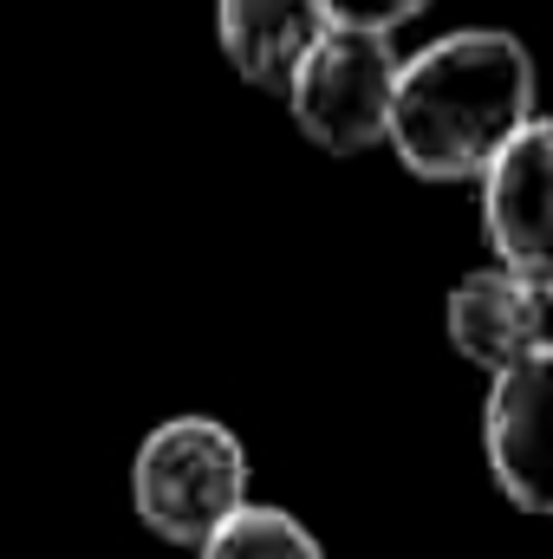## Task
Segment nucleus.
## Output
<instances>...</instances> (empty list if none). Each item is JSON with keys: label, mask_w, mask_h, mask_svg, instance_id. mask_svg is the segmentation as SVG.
I'll return each instance as SVG.
<instances>
[{"label": "nucleus", "mask_w": 553, "mask_h": 559, "mask_svg": "<svg viewBox=\"0 0 553 559\" xmlns=\"http://www.w3.org/2000/svg\"><path fill=\"white\" fill-rule=\"evenodd\" d=\"M482 449L495 488L521 514H553V338L489 384Z\"/></svg>", "instance_id": "39448f33"}, {"label": "nucleus", "mask_w": 553, "mask_h": 559, "mask_svg": "<svg viewBox=\"0 0 553 559\" xmlns=\"http://www.w3.org/2000/svg\"><path fill=\"white\" fill-rule=\"evenodd\" d=\"M482 228L502 274L553 299V118H534L482 176Z\"/></svg>", "instance_id": "20e7f679"}, {"label": "nucleus", "mask_w": 553, "mask_h": 559, "mask_svg": "<svg viewBox=\"0 0 553 559\" xmlns=\"http://www.w3.org/2000/svg\"><path fill=\"white\" fill-rule=\"evenodd\" d=\"M319 7H326V20H332V26H352V33H385V39H391V33H398L404 20H416L430 0H319Z\"/></svg>", "instance_id": "1a4fd4ad"}, {"label": "nucleus", "mask_w": 553, "mask_h": 559, "mask_svg": "<svg viewBox=\"0 0 553 559\" xmlns=\"http://www.w3.org/2000/svg\"><path fill=\"white\" fill-rule=\"evenodd\" d=\"M326 7L319 0H215V39H222V59L261 85L280 92L293 85V72L306 66V52L326 39Z\"/></svg>", "instance_id": "0eeeda50"}, {"label": "nucleus", "mask_w": 553, "mask_h": 559, "mask_svg": "<svg viewBox=\"0 0 553 559\" xmlns=\"http://www.w3.org/2000/svg\"><path fill=\"white\" fill-rule=\"evenodd\" d=\"M443 332L469 365L502 378L528 352L548 345V299L534 286H521L515 274H502V267H482V274L456 280V293L443 306Z\"/></svg>", "instance_id": "423d86ee"}, {"label": "nucleus", "mask_w": 553, "mask_h": 559, "mask_svg": "<svg viewBox=\"0 0 553 559\" xmlns=\"http://www.w3.org/2000/svg\"><path fill=\"white\" fill-rule=\"evenodd\" d=\"M196 559H326V554H319V540H313L306 521H293L286 508L248 501Z\"/></svg>", "instance_id": "6e6552de"}, {"label": "nucleus", "mask_w": 553, "mask_h": 559, "mask_svg": "<svg viewBox=\"0 0 553 559\" xmlns=\"http://www.w3.org/2000/svg\"><path fill=\"white\" fill-rule=\"evenodd\" d=\"M534 52L502 26L430 39L398 72L391 150L416 182H469L534 124Z\"/></svg>", "instance_id": "f257e3e1"}, {"label": "nucleus", "mask_w": 553, "mask_h": 559, "mask_svg": "<svg viewBox=\"0 0 553 559\" xmlns=\"http://www.w3.org/2000/svg\"><path fill=\"white\" fill-rule=\"evenodd\" d=\"M255 462L215 417H163L131 455V508L163 547H209L248 508Z\"/></svg>", "instance_id": "f03ea898"}, {"label": "nucleus", "mask_w": 553, "mask_h": 559, "mask_svg": "<svg viewBox=\"0 0 553 559\" xmlns=\"http://www.w3.org/2000/svg\"><path fill=\"white\" fill-rule=\"evenodd\" d=\"M404 59L385 33L326 26V39L306 52V66L286 85V111L326 156H365L391 143V105H398Z\"/></svg>", "instance_id": "7ed1b4c3"}]
</instances>
